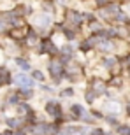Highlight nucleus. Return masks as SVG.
I'll list each match as a JSON object with an SVG mask.
<instances>
[{
    "instance_id": "423d86ee",
    "label": "nucleus",
    "mask_w": 130,
    "mask_h": 135,
    "mask_svg": "<svg viewBox=\"0 0 130 135\" xmlns=\"http://www.w3.org/2000/svg\"><path fill=\"white\" fill-rule=\"evenodd\" d=\"M44 112L48 116H51L53 119H56V118H60V116H63V109H62V104L58 100H48L44 104Z\"/></svg>"
},
{
    "instance_id": "7c9ffc66",
    "label": "nucleus",
    "mask_w": 130,
    "mask_h": 135,
    "mask_svg": "<svg viewBox=\"0 0 130 135\" xmlns=\"http://www.w3.org/2000/svg\"><path fill=\"white\" fill-rule=\"evenodd\" d=\"M123 65L130 67V55H128V56H125V60H123Z\"/></svg>"
},
{
    "instance_id": "7ed1b4c3",
    "label": "nucleus",
    "mask_w": 130,
    "mask_h": 135,
    "mask_svg": "<svg viewBox=\"0 0 130 135\" xmlns=\"http://www.w3.org/2000/svg\"><path fill=\"white\" fill-rule=\"evenodd\" d=\"M53 14H48V12H39V14L34 16V20H32V26H34L35 30L37 28H44L48 30L49 26H53Z\"/></svg>"
},
{
    "instance_id": "393cba45",
    "label": "nucleus",
    "mask_w": 130,
    "mask_h": 135,
    "mask_svg": "<svg viewBox=\"0 0 130 135\" xmlns=\"http://www.w3.org/2000/svg\"><path fill=\"white\" fill-rule=\"evenodd\" d=\"M39 88H40V91H44V93H55V91H56L53 84H44V83H40Z\"/></svg>"
},
{
    "instance_id": "9d476101",
    "label": "nucleus",
    "mask_w": 130,
    "mask_h": 135,
    "mask_svg": "<svg viewBox=\"0 0 130 135\" xmlns=\"http://www.w3.org/2000/svg\"><path fill=\"white\" fill-rule=\"evenodd\" d=\"M5 125L9 126L11 130H18V128L25 126V119L20 118V116H11V118H5Z\"/></svg>"
},
{
    "instance_id": "4be33fe9",
    "label": "nucleus",
    "mask_w": 130,
    "mask_h": 135,
    "mask_svg": "<svg viewBox=\"0 0 130 135\" xmlns=\"http://www.w3.org/2000/svg\"><path fill=\"white\" fill-rule=\"evenodd\" d=\"M58 95H60V98H72V97L76 95V90L72 88V86H67V88H63V90L58 91Z\"/></svg>"
},
{
    "instance_id": "6e6552de",
    "label": "nucleus",
    "mask_w": 130,
    "mask_h": 135,
    "mask_svg": "<svg viewBox=\"0 0 130 135\" xmlns=\"http://www.w3.org/2000/svg\"><path fill=\"white\" fill-rule=\"evenodd\" d=\"M90 88L95 91L97 97L105 95V93H107V84H105L102 79H99V77H93V79H90Z\"/></svg>"
},
{
    "instance_id": "9b49d317",
    "label": "nucleus",
    "mask_w": 130,
    "mask_h": 135,
    "mask_svg": "<svg viewBox=\"0 0 130 135\" xmlns=\"http://www.w3.org/2000/svg\"><path fill=\"white\" fill-rule=\"evenodd\" d=\"M85 105L81 104H70V119L72 121H79V116L85 112Z\"/></svg>"
},
{
    "instance_id": "473e14b6",
    "label": "nucleus",
    "mask_w": 130,
    "mask_h": 135,
    "mask_svg": "<svg viewBox=\"0 0 130 135\" xmlns=\"http://www.w3.org/2000/svg\"><path fill=\"white\" fill-rule=\"evenodd\" d=\"M0 88H2V86H0Z\"/></svg>"
},
{
    "instance_id": "1a4fd4ad",
    "label": "nucleus",
    "mask_w": 130,
    "mask_h": 135,
    "mask_svg": "<svg viewBox=\"0 0 130 135\" xmlns=\"http://www.w3.org/2000/svg\"><path fill=\"white\" fill-rule=\"evenodd\" d=\"M4 102H5V107H16V105L20 104V102H23V100H21V97L18 95L16 90H11V91H7Z\"/></svg>"
},
{
    "instance_id": "dca6fc26",
    "label": "nucleus",
    "mask_w": 130,
    "mask_h": 135,
    "mask_svg": "<svg viewBox=\"0 0 130 135\" xmlns=\"http://www.w3.org/2000/svg\"><path fill=\"white\" fill-rule=\"evenodd\" d=\"M16 91H18V95L21 97L23 102H28L30 98H34V95H35L34 88H16Z\"/></svg>"
},
{
    "instance_id": "f8f14e48",
    "label": "nucleus",
    "mask_w": 130,
    "mask_h": 135,
    "mask_svg": "<svg viewBox=\"0 0 130 135\" xmlns=\"http://www.w3.org/2000/svg\"><path fill=\"white\" fill-rule=\"evenodd\" d=\"M12 77H14L12 72L4 67V70L0 72V86H11L12 84Z\"/></svg>"
},
{
    "instance_id": "a211bd4d",
    "label": "nucleus",
    "mask_w": 130,
    "mask_h": 135,
    "mask_svg": "<svg viewBox=\"0 0 130 135\" xmlns=\"http://www.w3.org/2000/svg\"><path fill=\"white\" fill-rule=\"evenodd\" d=\"M99 98V97L95 95V91L91 90V88H86L85 90V102L88 105H91V104H95V100Z\"/></svg>"
},
{
    "instance_id": "72a5a7b5",
    "label": "nucleus",
    "mask_w": 130,
    "mask_h": 135,
    "mask_svg": "<svg viewBox=\"0 0 130 135\" xmlns=\"http://www.w3.org/2000/svg\"><path fill=\"white\" fill-rule=\"evenodd\" d=\"M39 2H40V0H39Z\"/></svg>"
},
{
    "instance_id": "ddd939ff",
    "label": "nucleus",
    "mask_w": 130,
    "mask_h": 135,
    "mask_svg": "<svg viewBox=\"0 0 130 135\" xmlns=\"http://www.w3.org/2000/svg\"><path fill=\"white\" fill-rule=\"evenodd\" d=\"M56 9H58V7L55 5V0H40V11H42V12L55 14Z\"/></svg>"
},
{
    "instance_id": "20e7f679",
    "label": "nucleus",
    "mask_w": 130,
    "mask_h": 135,
    "mask_svg": "<svg viewBox=\"0 0 130 135\" xmlns=\"http://www.w3.org/2000/svg\"><path fill=\"white\" fill-rule=\"evenodd\" d=\"M48 74L49 77H63V72H65V65L62 63L56 56H53L49 61H48Z\"/></svg>"
},
{
    "instance_id": "bb28decb",
    "label": "nucleus",
    "mask_w": 130,
    "mask_h": 135,
    "mask_svg": "<svg viewBox=\"0 0 130 135\" xmlns=\"http://www.w3.org/2000/svg\"><path fill=\"white\" fill-rule=\"evenodd\" d=\"M118 133L120 135H130V126H120V128H118Z\"/></svg>"
},
{
    "instance_id": "f257e3e1",
    "label": "nucleus",
    "mask_w": 130,
    "mask_h": 135,
    "mask_svg": "<svg viewBox=\"0 0 130 135\" xmlns=\"http://www.w3.org/2000/svg\"><path fill=\"white\" fill-rule=\"evenodd\" d=\"M63 23L70 28H77L79 30L81 26L85 25V20H83V12L77 9H72V7H65V14H63Z\"/></svg>"
},
{
    "instance_id": "a878e982",
    "label": "nucleus",
    "mask_w": 130,
    "mask_h": 135,
    "mask_svg": "<svg viewBox=\"0 0 130 135\" xmlns=\"http://www.w3.org/2000/svg\"><path fill=\"white\" fill-rule=\"evenodd\" d=\"M105 121H107L109 125H113V126H114V125H118V118H116V114H113V112L105 116Z\"/></svg>"
},
{
    "instance_id": "4468645a",
    "label": "nucleus",
    "mask_w": 130,
    "mask_h": 135,
    "mask_svg": "<svg viewBox=\"0 0 130 135\" xmlns=\"http://www.w3.org/2000/svg\"><path fill=\"white\" fill-rule=\"evenodd\" d=\"M12 60H14L16 67H20V69L23 70V72H30V70H32V65H30V61L26 60L25 56H14Z\"/></svg>"
},
{
    "instance_id": "f03ea898",
    "label": "nucleus",
    "mask_w": 130,
    "mask_h": 135,
    "mask_svg": "<svg viewBox=\"0 0 130 135\" xmlns=\"http://www.w3.org/2000/svg\"><path fill=\"white\" fill-rule=\"evenodd\" d=\"M35 53L37 55H48V56H58V53H60V47L51 40V37H40V42L37 44V47H35Z\"/></svg>"
},
{
    "instance_id": "b1692460",
    "label": "nucleus",
    "mask_w": 130,
    "mask_h": 135,
    "mask_svg": "<svg viewBox=\"0 0 130 135\" xmlns=\"http://www.w3.org/2000/svg\"><path fill=\"white\" fill-rule=\"evenodd\" d=\"M83 20H85V23L95 21L97 20V14H95V12H91V11H85V12H83Z\"/></svg>"
},
{
    "instance_id": "c85d7f7f",
    "label": "nucleus",
    "mask_w": 130,
    "mask_h": 135,
    "mask_svg": "<svg viewBox=\"0 0 130 135\" xmlns=\"http://www.w3.org/2000/svg\"><path fill=\"white\" fill-rule=\"evenodd\" d=\"M93 2H95V4H97V7H104V5L107 4L109 0H93Z\"/></svg>"
},
{
    "instance_id": "2eb2a0df",
    "label": "nucleus",
    "mask_w": 130,
    "mask_h": 135,
    "mask_svg": "<svg viewBox=\"0 0 130 135\" xmlns=\"http://www.w3.org/2000/svg\"><path fill=\"white\" fill-rule=\"evenodd\" d=\"M76 51H77V44L72 40V42H67V44H63L60 47V55H67V56H72V58H74Z\"/></svg>"
},
{
    "instance_id": "6ab92c4d",
    "label": "nucleus",
    "mask_w": 130,
    "mask_h": 135,
    "mask_svg": "<svg viewBox=\"0 0 130 135\" xmlns=\"http://www.w3.org/2000/svg\"><path fill=\"white\" fill-rule=\"evenodd\" d=\"M79 121H81V123H85V125H93L97 119L93 118V114H91V112H86V110H85V112L79 116Z\"/></svg>"
},
{
    "instance_id": "412c9836",
    "label": "nucleus",
    "mask_w": 130,
    "mask_h": 135,
    "mask_svg": "<svg viewBox=\"0 0 130 135\" xmlns=\"http://www.w3.org/2000/svg\"><path fill=\"white\" fill-rule=\"evenodd\" d=\"M116 65H118V60H116V58H113V56H107V58H104V60H102V67H104V69H107V70L114 69Z\"/></svg>"
},
{
    "instance_id": "5701e85b",
    "label": "nucleus",
    "mask_w": 130,
    "mask_h": 135,
    "mask_svg": "<svg viewBox=\"0 0 130 135\" xmlns=\"http://www.w3.org/2000/svg\"><path fill=\"white\" fill-rule=\"evenodd\" d=\"M113 20H114L116 23H121V25H125V23H128V14H127V12H123V11H118V12L113 16Z\"/></svg>"
},
{
    "instance_id": "39448f33",
    "label": "nucleus",
    "mask_w": 130,
    "mask_h": 135,
    "mask_svg": "<svg viewBox=\"0 0 130 135\" xmlns=\"http://www.w3.org/2000/svg\"><path fill=\"white\" fill-rule=\"evenodd\" d=\"M12 84H14L16 88H34L35 81L30 77V74H26V72L21 70L20 74H16L14 77H12Z\"/></svg>"
},
{
    "instance_id": "c756f323",
    "label": "nucleus",
    "mask_w": 130,
    "mask_h": 135,
    "mask_svg": "<svg viewBox=\"0 0 130 135\" xmlns=\"http://www.w3.org/2000/svg\"><path fill=\"white\" fill-rule=\"evenodd\" d=\"M88 135H104V132H102V128H95V130L90 132Z\"/></svg>"
},
{
    "instance_id": "0eeeda50",
    "label": "nucleus",
    "mask_w": 130,
    "mask_h": 135,
    "mask_svg": "<svg viewBox=\"0 0 130 135\" xmlns=\"http://www.w3.org/2000/svg\"><path fill=\"white\" fill-rule=\"evenodd\" d=\"M14 110H16V116H20L23 119H28V118H34L35 116L34 109H32V105L28 104V102H20V104L14 107Z\"/></svg>"
},
{
    "instance_id": "f3484780",
    "label": "nucleus",
    "mask_w": 130,
    "mask_h": 135,
    "mask_svg": "<svg viewBox=\"0 0 130 135\" xmlns=\"http://www.w3.org/2000/svg\"><path fill=\"white\" fill-rule=\"evenodd\" d=\"M30 77L35 81V83H44V81H46L44 70H40V69H34V70H30Z\"/></svg>"
},
{
    "instance_id": "2f4dec72",
    "label": "nucleus",
    "mask_w": 130,
    "mask_h": 135,
    "mask_svg": "<svg viewBox=\"0 0 130 135\" xmlns=\"http://www.w3.org/2000/svg\"><path fill=\"white\" fill-rule=\"evenodd\" d=\"M11 2H14V4H18V2H21V0H11Z\"/></svg>"
},
{
    "instance_id": "aec40b11",
    "label": "nucleus",
    "mask_w": 130,
    "mask_h": 135,
    "mask_svg": "<svg viewBox=\"0 0 130 135\" xmlns=\"http://www.w3.org/2000/svg\"><path fill=\"white\" fill-rule=\"evenodd\" d=\"M88 25V30L91 32V33H99L104 26H102V23H100V20H95V21H90V23H86Z\"/></svg>"
},
{
    "instance_id": "cd10ccee",
    "label": "nucleus",
    "mask_w": 130,
    "mask_h": 135,
    "mask_svg": "<svg viewBox=\"0 0 130 135\" xmlns=\"http://www.w3.org/2000/svg\"><path fill=\"white\" fill-rule=\"evenodd\" d=\"M121 83H123V81H121L120 75H116V77L113 75V79H111V84H113V86H121Z\"/></svg>"
}]
</instances>
